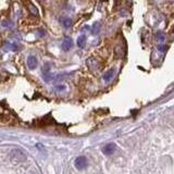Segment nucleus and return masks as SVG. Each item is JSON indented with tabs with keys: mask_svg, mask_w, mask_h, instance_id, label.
<instances>
[{
	"mask_svg": "<svg viewBox=\"0 0 174 174\" xmlns=\"http://www.w3.org/2000/svg\"><path fill=\"white\" fill-rule=\"evenodd\" d=\"M10 159L12 160L14 163H19V162L25 161L26 160V156L23 153L21 150H18V149H13L12 151L10 152Z\"/></svg>",
	"mask_w": 174,
	"mask_h": 174,
	"instance_id": "nucleus-1",
	"label": "nucleus"
},
{
	"mask_svg": "<svg viewBox=\"0 0 174 174\" xmlns=\"http://www.w3.org/2000/svg\"><path fill=\"white\" fill-rule=\"evenodd\" d=\"M87 165H88V162H87V159H86L85 157L81 156L79 158H76V160H75L76 169H79V170H84Z\"/></svg>",
	"mask_w": 174,
	"mask_h": 174,
	"instance_id": "nucleus-2",
	"label": "nucleus"
},
{
	"mask_svg": "<svg viewBox=\"0 0 174 174\" xmlns=\"http://www.w3.org/2000/svg\"><path fill=\"white\" fill-rule=\"evenodd\" d=\"M43 77L46 82H50L51 79H54V76L50 73V67L49 64H45L44 68H43Z\"/></svg>",
	"mask_w": 174,
	"mask_h": 174,
	"instance_id": "nucleus-3",
	"label": "nucleus"
},
{
	"mask_svg": "<svg viewBox=\"0 0 174 174\" xmlns=\"http://www.w3.org/2000/svg\"><path fill=\"white\" fill-rule=\"evenodd\" d=\"M86 64H87L88 69L92 70V71H96V70L100 69V64H99V62L96 60L95 58H89V59H87Z\"/></svg>",
	"mask_w": 174,
	"mask_h": 174,
	"instance_id": "nucleus-4",
	"label": "nucleus"
},
{
	"mask_svg": "<svg viewBox=\"0 0 174 174\" xmlns=\"http://www.w3.org/2000/svg\"><path fill=\"white\" fill-rule=\"evenodd\" d=\"M115 148H117V147H115V144L110 142V144H107V145L102 148V152H104V155L111 156L114 151H115Z\"/></svg>",
	"mask_w": 174,
	"mask_h": 174,
	"instance_id": "nucleus-5",
	"label": "nucleus"
},
{
	"mask_svg": "<svg viewBox=\"0 0 174 174\" xmlns=\"http://www.w3.org/2000/svg\"><path fill=\"white\" fill-rule=\"evenodd\" d=\"M37 64H38V61H37V58L35 57V56H29L27 58V67H29V70H34L37 68Z\"/></svg>",
	"mask_w": 174,
	"mask_h": 174,
	"instance_id": "nucleus-6",
	"label": "nucleus"
},
{
	"mask_svg": "<svg viewBox=\"0 0 174 174\" xmlns=\"http://www.w3.org/2000/svg\"><path fill=\"white\" fill-rule=\"evenodd\" d=\"M73 46V41H72V38L70 37H65L62 41V49L64 51H69Z\"/></svg>",
	"mask_w": 174,
	"mask_h": 174,
	"instance_id": "nucleus-7",
	"label": "nucleus"
},
{
	"mask_svg": "<svg viewBox=\"0 0 174 174\" xmlns=\"http://www.w3.org/2000/svg\"><path fill=\"white\" fill-rule=\"evenodd\" d=\"M27 9H29V12L31 15L37 18L38 14H39V11H38V9L33 4L32 2H27Z\"/></svg>",
	"mask_w": 174,
	"mask_h": 174,
	"instance_id": "nucleus-8",
	"label": "nucleus"
},
{
	"mask_svg": "<svg viewBox=\"0 0 174 174\" xmlns=\"http://www.w3.org/2000/svg\"><path fill=\"white\" fill-rule=\"evenodd\" d=\"M113 75H114V69H110L104 73V76H102V79H104V82H110L111 79H113Z\"/></svg>",
	"mask_w": 174,
	"mask_h": 174,
	"instance_id": "nucleus-9",
	"label": "nucleus"
},
{
	"mask_svg": "<svg viewBox=\"0 0 174 174\" xmlns=\"http://www.w3.org/2000/svg\"><path fill=\"white\" fill-rule=\"evenodd\" d=\"M60 22L65 29H69L70 26L72 25V20L70 19V18H68V16H62V18H60Z\"/></svg>",
	"mask_w": 174,
	"mask_h": 174,
	"instance_id": "nucleus-10",
	"label": "nucleus"
},
{
	"mask_svg": "<svg viewBox=\"0 0 174 174\" xmlns=\"http://www.w3.org/2000/svg\"><path fill=\"white\" fill-rule=\"evenodd\" d=\"M4 50H10V51H16L19 50V47L16 44H12V43H6L4 45Z\"/></svg>",
	"mask_w": 174,
	"mask_h": 174,
	"instance_id": "nucleus-11",
	"label": "nucleus"
},
{
	"mask_svg": "<svg viewBox=\"0 0 174 174\" xmlns=\"http://www.w3.org/2000/svg\"><path fill=\"white\" fill-rule=\"evenodd\" d=\"M77 46L79 48H85L86 46V36L85 35H81L79 38H77Z\"/></svg>",
	"mask_w": 174,
	"mask_h": 174,
	"instance_id": "nucleus-12",
	"label": "nucleus"
},
{
	"mask_svg": "<svg viewBox=\"0 0 174 174\" xmlns=\"http://www.w3.org/2000/svg\"><path fill=\"white\" fill-rule=\"evenodd\" d=\"M99 29H100V24H99V23H95V24L93 25V29H92L93 34H94V35L98 34Z\"/></svg>",
	"mask_w": 174,
	"mask_h": 174,
	"instance_id": "nucleus-13",
	"label": "nucleus"
},
{
	"mask_svg": "<svg viewBox=\"0 0 174 174\" xmlns=\"http://www.w3.org/2000/svg\"><path fill=\"white\" fill-rule=\"evenodd\" d=\"M156 37H157L158 41H160V43H162V41H164V39H165L164 34H163L162 32H158V33H157V35H156Z\"/></svg>",
	"mask_w": 174,
	"mask_h": 174,
	"instance_id": "nucleus-14",
	"label": "nucleus"
},
{
	"mask_svg": "<svg viewBox=\"0 0 174 174\" xmlns=\"http://www.w3.org/2000/svg\"><path fill=\"white\" fill-rule=\"evenodd\" d=\"M2 26H4V27H12L13 23H12V21H10V20H4L2 22Z\"/></svg>",
	"mask_w": 174,
	"mask_h": 174,
	"instance_id": "nucleus-15",
	"label": "nucleus"
},
{
	"mask_svg": "<svg viewBox=\"0 0 174 174\" xmlns=\"http://www.w3.org/2000/svg\"><path fill=\"white\" fill-rule=\"evenodd\" d=\"M37 35L39 36V37H43V36H45V31L44 29H39L37 32Z\"/></svg>",
	"mask_w": 174,
	"mask_h": 174,
	"instance_id": "nucleus-16",
	"label": "nucleus"
},
{
	"mask_svg": "<svg viewBox=\"0 0 174 174\" xmlns=\"http://www.w3.org/2000/svg\"><path fill=\"white\" fill-rule=\"evenodd\" d=\"M158 49H159V51H161V52H165L167 47H165V46H159Z\"/></svg>",
	"mask_w": 174,
	"mask_h": 174,
	"instance_id": "nucleus-17",
	"label": "nucleus"
},
{
	"mask_svg": "<svg viewBox=\"0 0 174 174\" xmlns=\"http://www.w3.org/2000/svg\"><path fill=\"white\" fill-rule=\"evenodd\" d=\"M56 88H57V89H60V90H62V89L65 88V86H64V85H59V86H56Z\"/></svg>",
	"mask_w": 174,
	"mask_h": 174,
	"instance_id": "nucleus-18",
	"label": "nucleus"
},
{
	"mask_svg": "<svg viewBox=\"0 0 174 174\" xmlns=\"http://www.w3.org/2000/svg\"><path fill=\"white\" fill-rule=\"evenodd\" d=\"M40 1H46V0H40Z\"/></svg>",
	"mask_w": 174,
	"mask_h": 174,
	"instance_id": "nucleus-19",
	"label": "nucleus"
}]
</instances>
